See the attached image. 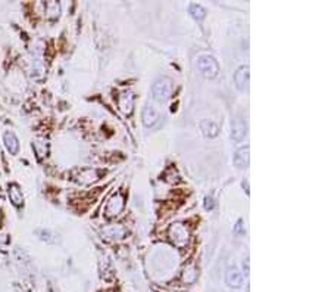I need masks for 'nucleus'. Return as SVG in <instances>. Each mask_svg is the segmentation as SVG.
<instances>
[{"label": "nucleus", "mask_w": 331, "mask_h": 292, "mask_svg": "<svg viewBox=\"0 0 331 292\" xmlns=\"http://www.w3.org/2000/svg\"><path fill=\"white\" fill-rule=\"evenodd\" d=\"M196 65L200 71V74L205 78H215L219 73V65L216 59L209 53H200L196 59Z\"/></svg>", "instance_id": "nucleus-1"}, {"label": "nucleus", "mask_w": 331, "mask_h": 292, "mask_svg": "<svg viewBox=\"0 0 331 292\" xmlns=\"http://www.w3.org/2000/svg\"><path fill=\"white\" fill-rule=\"evenodd\" d=\"M153 98L159 102H165L171 98L172 93V81L169 78H159L155 84H153Z\"/></svg>", "instance_id": "nucleus-2"}, {"label": "nucleus", "mask_w": 331, "mask_h": 292, "mask_svg": "<svg viewBox=\"0 0 331 292\" xmlns=\"http://www.w3.org/2000/svg\"><path fill=\"white\" fill-rule=\"evenodd\" d=\"M124 205H125V202H124V197H122V193H115L111 200L107 201V204H106V208H105V214L107 217H115V215H118L124 210Z\"/></svg>", "instance_id": "nucleus-3"}, {"label": "nucleus", "mask_w": 331, "mask_h": 292, "mask_svg": "<svg viewBox=\"0 0 331 292\" xmlns=\"http://www.w3.org/2000/svg\"><path fill=\"white\" fill-rule=\"evenodd\" d=\"M169 236L175 242V245L182 246L186 245V242L189 239V232L182 224L177 223V224H172V228L169 229Z\"/></svg>", "instance_id": "nucleus-4"}, {"label": "nucleus", "mask_w": 331, "mask_h": 292, "mask_svg": "<svg viewBox=\"0 0 331 292\" xmlns=\"http://www.w3.org/2000/svg\"><path fill=\"white\" fill-rule=\"evenodd\" d=\"M234 83L240 92H246L249 89V67L247 65H241L234 73Z\"/></svg>", "instance_id": "nucleus-5"}, {"label": "nucleus", "mask_w": 331, "mask_h": 292, "mask_svg": "<svg viewBox=\"0 0 331 292\" xmlns=\"http://www.w3.org/2000/svg\"><path fill=\"white\" fill-rule=\"evenodd\" d=\"M118 107L124 114H131L134 108V93L131 90H125L118 98Z\"/></svg>", "instance_id": "nucleus-6"}, {"label": "nucleus", "mask_w": 331, "mask_h": 292, "mask_svg": "<svg viewBox=\"0 0 331 292\" xmlns=\"http://www.w3.org/2000/svg\"><path fill=\"white\" fill-rule=\"evenodd\" d=\"M226 282L230 288H236V289L241 288L243 286V276H241L240 270L237 267H230L227 270Z\"/></svg>", "instance_id": "nucleus-7"}, {"label": "nucleus", "mask_w": 331, "mask_h": 292, "mask_svg": "<svg viewBox=\"0 0 331 292\" xmlns=\"http://www.w3.org/2000/svg\"><path fill=\"white\" fill-rule=\"evenodd\" d=\"M246 130H247V127H246L244 120H241L240 117L233 118V121H231V138L234 140H241L246 136Z\"/></svg>", "instance_id": "nucleus-8"}, {"label": "nucleus", "mask_w": 331, "mask_h": 292, "mask_svg": "<svg viewBox=\"0 0 331 292\" xmlns=\"http://www.w3.org/2000/svg\"><path fill=\"white\" fill-rule=\"evenodd\" d=\"M249 146H241L240 149H237V152L234 155V166L237 169H247L249 167Z\"/></svg>", "instance_id": "nucleus-9"}, {"label": "nucleus", "mask_w": 331, "mask_h": 292, "mask_svg": "<svg viewBox=\"0 0 331 292\" xmlns=\"http://www.w3.org/2000/svg\"><path fill=\"white\" fill-rule=\"evenodd\" d=\"M3 140H5V146H6V149L11 152L12 155L18 154V151H19V140L15 136V133H12V132H6L5 135H3Z\"/></svg>", "instance_id": "nucleus-10"}, {"label": "nucleus", "mask_w": 331, "mask_h": 292, "mask_svg": "<svg viewBox=\"0 0 331 292\" xmlns=\"http://www.w3.org/2000/svg\"><path fill=\"white\" fill-rule=\"evenodd\" d=\"M141 118H143V124H144L146 127H152V125H155V124L158 123V120H159V114H158V111H156L155 108L146 107L144 109H143V115H141Z\"/></svg>", "instance_id": "nucleus-11"}, {"label": "nucleus", "mask_w": 331, "mask_h": 292, "mask_svg": "<svg viewBox=\"0 0 331 292\" xmlns=\"http://www.w3.org/2000/svg\"><path fill=\"white\" fill-rule=\"evenodd\" d=\"M200 130L206 138H216L219 133V127L211 120H202L200 121Z\"/></svg>", "instance_id": "nucleus-12"}, {"label": "nucleus", "mask_w": 331, "mask_h": 292, "mask_svg": "<svg viewBox=\"0 0 331 292\" xmlns=\"http://www.w3.org/2000/svg\"><path fill=\"white\" fill-rule=\"evenodd\" d=\"M9 198L14 202V205L16 207H21L24 204V195H22V190L19 189V186L12 183L9 185Z\"/></svg>", "instance_id": "nucleus-13"}, {"label": "nucleus", "mask_w": 331, "mask_h": 292, "mask_svg": "<svg viewBox=\"0 0 331 292\" xmlns=\"http://www.w3.org/2000/svg\"><path fill=\"white\" fill-rule=\"evenodd\" d=\"M103 235L107 239H121L125 236V229L122 226H109L103 231Z\"/></svg>", "instance_id": "nucleus-14"}, {"label": "nucleus", "mask_w": 331, "mask_h": 292, "mask_svg": "<svg viewBox=\"0 0 331 292\" xmlns=\"http://www.w3.org/2000/svg\"><path fill=\"white\" fill-rule=\"evenodd\" d=\"M189 11H190L192 16H193L195 19H197V21H202V19L206 16L205 8H203L202 5H199V3H192L190 8H189Z\"/></svg>", "instance_id": "nucleus-15"}, {"label": "nucleus", "mask_w": 331, "mask_h": 292, "mask_svg": "<svg viewBox=\"0 0 331 292\" xmlns=\"http://www.w3.org/2000/svg\"><path fill=\"white\" fill-rule=\"evenodd\" d=\"M46 11H47V16H49V18H58L60 14L59 3H56V2H49V3L46 5Z\"/></svg>", "instance_id": "nucleus-16"}, {"label": "nucleus", "mask_w": 331, "mask_h": 292, "mask_svg": "<svg viewBox=\"0 0 331 292\" xmlns=\"http://www.w3.org/2000/svg\"><path fill=\"white\" fill-rule=\"evenodd\" d=\"M196 277H197V270H196L195 266L187 267L186 272H184V280H186L187 283H193L196 280Z\"/></svg>", "instance_id": "nucleus-17"}, {"label": "nucleus", "mask_w": 331, "mask_h": 292, "mask_svg": "<svg viewBox=\"0 0 331 292\" xmlns=\"http://www.w3.org/2000/svg\"><path fill=\"white\" fill-rule=\"evenodd\" d=\"M213 205H215L213 198H212V197H206V200H205V208H206V210H212Z\"/></svg>", "instance_id": "nucleus-18"}, {"label": "nucleus", "mask_w": 331, "mask_h": 292, "mask_svg": "<svg viewBox=\"0 0 331 292\" xmlns=\"http://www.w3.org/2000/svg\"><path fill=\"white\" fill-rule=\"evenodd\" d=\"M241 232H243V221L239 220L237 224H236V228H234V233H241Z\"/></svg>", "instance_id": "nucleus-19"}]
</instances>
